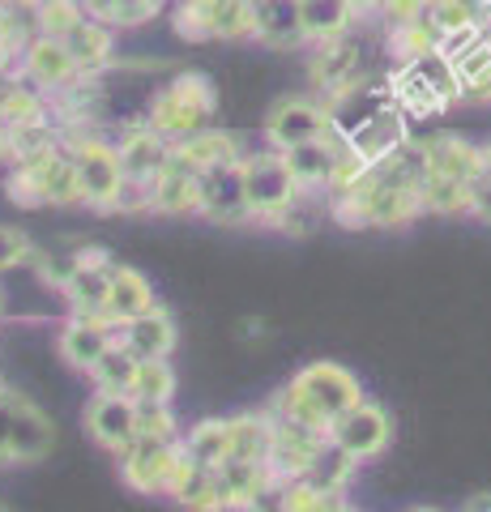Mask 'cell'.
Segmentation results:
<instances>
[{
    "instance_id": "6da1fadb",
    "label": "cell",
    "mask_w": 491,
    "mask_h": 512,
    "mask_svg": "<svg viewBox=\"0 0 491 512\" xmlns=\"http://www.w3.org/2000/svg\"><path fill=\"white\" fill-rule=\"evenodd\" d=\"M419 175H423V154L419 141H410L398 154L368 163L359 180L329 197V218L351 231H402L423 214L419 201Z\"/></svg>"
},
{
    "instance_id": "7a4b0ae2",
    "label": "cell",
    "mask_w": 491,
    "mask_h": 512,
    "mask_svg": "<svg viewBox=\"0 0 491 512\" xmlns=\"http://www.w3.org/2000/svg\"><path fill=\"white\" fill-rule=\"evenodd\" d=\"M325 103H329V116H334V128L346 137V146L359 150L368 163H380V158L410 146V120L398 107V99H393L385 77H372V82Z\"/></svg>"
},
{
    "instance_id": "3957f363",
    "label": "cell",
    "mask_w": 491,
    "mask_h": 512,
    "mask_svg": "<svg viewBox=\"0 0 491 512\" xmlns=\"http://www.w3.org/2000/svg\"><path fill=\"white\" fill-rule=\"evenodd\" d=\"M355 402H363V384L351 367H342L334 359H316L282 384V393L274 397L269 410L282 414V419H299L308 427L329 431L338 414H346Z\"/></svg>"
},
{
    "instance_id": "277c9868",
    "label": "cell",
    "mask_w": 491,
    "mask_h": 512,
    "mask_svg": "<svg viewBox=\"0 0 491 512\" xmlns=\"http://www.w3.org/2000/svg\"><path fill=\"white\" fill-rule=\"evenodd\" d=\"M308 77L312 86L325 94V99H338V94L355 90L363 82H372L376 77V56L385 52V26H380V35H372V22H355L346 35L338 39H325V43H312L308 47Z\"/></svg>"
},
{
    "instance_id": "5b68a950",
    "label": "cell",
    "mask_w": 491,
    "mask_h": 512,
    "mask_svg": "<svg viewBox=\"0 0 491 512\" xmlns=\"http://www.w3.org/2000/svg\"><path fill=\"white\" fill-rule=\"evenodd\" d=\"M385 82H389L393 99H398V107L406 111L410 124L440 120V116H449L453 103H462L457 73H453V64L440 47H432V52H423L415 60H398Z\"/></svg>"
},
{
    "instance_id": "8992f818",
    "label": "cell",
    "mask_w": 491,
    "mask_h": 512,
    "mask_svg": "<svg viewBox=\"0 0 491 512\" xmlns=\"http://www.w3.org/2000/svg\"><path fill=\"white\" fill-rule=\"evenodd\" d=\"M214 116H218V86L205 73H176L150 94L141 120L176 146V141L210 128Z\"/></svg>"
},
{
    "instance_id": "52a82bcc",
    "label": "cell",
    "mask_w": 491,
    "mask_h": 512,
    "mask_svg": "<svg viewBox=\"0 0 491 512\" xmlns=\"http://www.w3.org/2000/svg\"><path fill=\"white\" fill-rule=\"evenodd\" d=\"M9 201H18L22 210H69V205H82V184H77L69 141L26 158V163H13Z\"/></svg>"
},
{
    "instance_id": "ba28073f",
    "label": "cell",
    "mask_w": 491,
    "mask_h": 512,
    "mask_svg": "<svg viewBox=\"0 0 491 512\" xmlns=\"http://www.w3.org/2000/svg\"><path fill=\"white\" fill-rule=\"evenodd\" d=\"M171 26L188 43H244L257 35L252 0H171Z\"/></svg>"
},
{
    "instance_id": "9c48e42d",
    "label": "cell",
    "mask_w": 491,
    "mask_h": 512,
    "mask_svg": "<svg viewBox=\"0 0 491 512\" xmlns=\"http://www.w3.org/2000/svg\"><path fill=\"white\" fill-rule=\"evenodd\" d=\"M73 163H77V184H82V205L99 214H116L120 188H124V167L116 154V141H103L90 128H77V133H65Z\"/></svg>"
},
{
    "instance_id": "30bf717a",
    "label": "cell",
    "mask_w": 491,
    "mask_h": 512,
    "mask_svg": "<svg viewBox=\"0 0 491 512\" xmlns=\"http://www.w3.org/2000/svg\"><path fill=\"white\" fill-rule=\"evenodd\" d=\"M240 167H244V192H248L252 222L274 227V222L299 201V192H304V188H299V180L291 175L287 154L269 146L261 154H244Z\"/></svg>"
},
{
    "instance_id": "8fae6325",
    "label": "cell",
    "mask_w": 491,
    "mask_h": 512,
    "mask_svg": "<svg viewBox=\"0 0 491 512\" xmlns=\"http://www.w3.org/2000/svg\"><path fill=\"white\" fill-rule=\"evenodd\" d=\"M120 461V483L137 495H167L184 461V436L158 440V436H133L116 453Z\"/></svg>"
},
{
    "instance_id": "7c38bea8",
    "label": "cell",
    "mask_w": 491,
    "mask_h": 512,
    "mask_svg": "<svg viewBox=\"0 0 491 512\" xmlns=\"http://www.w3.org/2000/svg\"><path fill=\"white\" fill-rule=\"evenodd\" d=\"M334 133V116H329V103L321 99H304V94H287L274 107L265 111V141L274 150H291L304 146V141H321Z\"/></svg>"
},
{
    "instance_id": "4fadbf2b",
    "label": "cell",
    "mask_w": 491,
    "mask_h": 512,
    "mask_svg": "<svg viewBox=\"0 0 491 512\" xmlns=\"http://www.w3.org/2000/svg\"><path fill=\"white\" fill-rule=\"evenodd\" d=\"M112 252L107 248H82L73 252L69 269L56 278V291L69 299L73 312L82 316H107V286H112Z\"/></svg>"
},
{
    "instance_id": "5bb4252c",
    "label": "cell",
    "mask_w": 491,
    "mask_h": 512,
    "mask_svg": "<svg viewBox=\"0 0 491 512\" xmlns=\"http://www.w3.org/2000/svg\"><path fill=\"white\" fill-rule=\"evenodd\" d=\"M329 440H334L342 453H351L355 461H372L393 444V419H389L385 406H376L363 397V402H355L351 410L334 419Z\"/></svg>"
},
{
    "instance_id": "9a60e30c",
    "label": "cell",
    "mask_w": 491,
    "mask_h": 512,
    "mask_svg": "<svg viewBox=\"0 0 491 512\" xmlns=\"http://www.w3.org/2000/svg\"><path fill=\"white\" fill-rule=\"evenodd\" d=\"M274 419V440H269V466H274L278 483L287 478H304L312 470V461L321 457V448L329 444V431L321 427H308L299 419H282V414L269 410Z\"/></svg>"
},
{
    "instance_id": "2e32d148",
    "label": "cell",
    "mask_w": 491,
    "mask_h": 512,
    "mask_svg": "<svg viewBox=\"0 0 491 512\" xmlns=\"http://www.w3.org/2000/svg\"><path fill=\"white\" fill-rule=\"evenodd\" d=\"M18 77L22 82H30L35 90H43L47 99H56L60 90H69L77 77H82V69H77L73 52L65 47V39H52V35H30L26 52H22V64H18Z\"/></svg>"
},
{
    "instance_id": "e0dca14e",
    "label": "cell",
    "mask_w": 491,
    "mask_h": 512,
    "mask_svg": "<svg viewBox=\"0 0 491 512\" xmlns=\"http://www.w3.org/2000/svg\"><path fill=\"white\" fill-rule=\"evenodd\" d=\"M201 218L218 222V227H240V222H252L240 163H218L210 171H201Z\"/></svg>"
},
{
    "instance_id": "ac0fdd59",
    "label": "cell",
    "mask_w": 491,
    "mask_h": 512,
    "mask_svg": "<svg viewBox=\"0 0 491 512\" xmlns=\"http://www.w3.org/2000/svg\"><path fill=\"white\" fill-rule=\"evenodd\" d=\"M86 431L99 448L120 453V448L137 436V397L133 393H112V389H94V397L86 402Z\"/></svg>"
},
{
    "instance_id": "d6986e66",
    "label": "cell",
    "mask_w": 491,
    "mask_h": 512,
    "mask_svg": "<svg viewBox=\"0 0 491 512\" xmlns=\"http://www.w3.org/2000/svg\"><path fill=\"white\" fill-rule=\"evenodd\" d=\"M116 329L120 325L112 316H82V312H73L65 320V329H60L56 350H60V359H65L73 372H90V367L103 359V350L116 342Z\"/></svg>"
},
{
    "instance_id": "ffe728a7",
    "label": "cell",
    "mask_w": 491,
    "mask_h": 512,
    "mask_svg": "<svg viewBox=\"0 0 491 512\" xmlns=\"http://www.w3.org/2000/svg\"><path fill=\"white\" fill-rule=\"evenodd\" d=\"M116 154H120L124 180L154 184V175L171 163V141H167L163 133H154V128H150L146 120H133V124L120 133Z\"/></svg>"
},
{
    "instance_id": "44dd1931",
    "label": "cell",
    "mask_w": 491,
    "mask_h": 512,
    "mask_svg": "<svg viewBox=\"0 0 491 512\" xmlns=\"http://www.w3.org/2000/svg\"><path fill=\"white\" fill-rule=\"evenodd\" d=\"M218 487H223L227 508H257L261 495L278 491V474L269 461H244V457H223L214 466Z\"/></svg>"
},
{
    "instance_id": "7402d4cb",
    "label": "cell",
    "mask_w": 491,
    "mask_h": 512,
    "mask_svg": "<svg viewBox=\"0 0 491 512\" xmlns=\"http://www.w3.org/2000/svg\"><path fill=\"white\" fill-rule=\"evenodd\" d=\"M150 214H163V218L201 214V171L184 167L180 158L171 154V163L154 175V188H150Z\"/></svg>"
},
{
    "instance_id": "603a6c76",
    "label": "cell",
    "mask_w": 491,
    "mask_h": 512,
    "mask_svg": "<svg viewBox=\"0 0 491 512\" xmlns=\"http://www.w3.org/2000/svg\"><path fill=\"white\" fill-rule=\"evenodd\" d=\"M116 342L129 346L137 359H171L180 333H176V320H171V312L163 308V303H154L150 312H141L133 320H120Z\"/></svg>"
},
{
    "instance_id": "cb8c5ba5",
    "label": "cell",
    "mask_w": 491,
    "mask_h": 512,
    "mask_svg": "<svg viewBox=\"0 0 491 512\" xmlns=\"http://www.w3.org/2000/svg\"><path fill=\"white\" fill-rule=\"evenodd\" d=\"M419 154H423V167L427 171H440V175H453L462 184H474L483 175V146L457 137V133H432L419 141Z\"/></svg>"
},
{
    "instance_id": "d4e9b609",
    "label": "cell",
    "mask_w": 491,
    "mask_h": 512,
    "mask_svg": "<svg viewBox=\"0 0 491 512\" xmlns=\"http://www.w3.org/2000/svg\"><path fill=\"white\" fill-rule=\"evenodd\" d=\"M257 5V39L261 47H274V52H295V47H308V30H304V9L299 0H252Z\"/></svg>"
},
{
    "instance_id": "484cf974",
    "label": "cell",
    "mask_w": 491,
    "mask_h": 512,
    "mask_svg": "<svg viewBox=\"0 0 491 512\" xmlns=\"http://www.w3.org/2000/svg\"><path fill=\"white\" fill-rule=\"evenodd\" d=\"M52 444H56L52 419L26 393H18V406H13V466H35V461L52 453Z\"/></svg>"
},
{
    "instance_id": "4316f807",
    "label": "cell",
    "mask_w": 491,
    "mask_h": 512,
    "mask_svg": "<svg viewBox=\"0 0 491 512\" xmlns=\"http://www.w3.org/2000/svg\"><path fill=\"white\" fill-rule=\"evenodd\" d=\"M65 47L73 52L77 69L99 77V73H107L116 64V26H107V22H99V18H90L86 13V18L65 35Z\"/></svg>"
},
{
    "instance_id": "83f0119b",
    "label": "cell",
    "mask_w": 491,
    "mask_h": 512,
    "mask_svg": "<svg viewBox=\"0 0 491 512\" xmlns=\"http://www.w3.org/2000/svg\"><path fill=\"white\" fill-rule=\"evenodd\" d=\"M291 163V175L299 180L304 192H325L329 197V180H334V167H338V128L321 141H304V146H291L282 150Z\"/></svg>"
},
{
    "instance_id": "f1b7e54d",
    "label": "cell",
    "mask_w": 491,
    "mask_h": 512,
    "mask_svg": "<svg viewBox=\"0 0 491 512\" xmlns=\"http://www.w3.org/2000/svg\"><path fill=\"white\" fill-rule=\"evenodd\" d=\"M171 154H176L184 167H193V171H210L218 163H240V158H244L240 137L227 133V128H218V124H210V128H201V133L176 141Z\"/></svg>"
},
{
    "instance_id": "f546056e",
    "label": "cell",
    "mask_w": 491,
    "mask_h": 512,
    "mask_svg": "<svg viewBox=\"0 0 491 512\" xmlns=\"http://www.w3.org/2000/svg\"><path fill=\"white\" fill-rule=\"evenodd\" d=\"M43 120H56L52 99L13 73L5 82V90H0V128H5V133H18V128L43 124Z\"/></svg>"
},
{
    "instance_id": "4dcf8cb0",
    "label": "cell",
    "mask_w": 491,
    "mask_h": 512,
    "mask_svg": "<svg viewBox=\"0 0 491 512\" xmlns=\"http://www.w3.org/2000/svg\"><path fill=\"white\" fill-rule=\"evenodd\" d=\"M171 500L184 504V508H201V512H223V487H218V474L214 466H201V461H193L184 453L176 478H171Z\"/></svg>"
},
{
    "instance_id": "1f68e13d",
    "label": "cell",
    "mask_w": 491,
    "mask_h": 512,
    "mask_svg": "<svg viewBox=\"0 0 491 512\" xmlns=\"http://www.w3.org/2000/svg\"><path fill=\"white\" fill-rule=\"evenodd\" d=\"M154 303H158V299H154L150 278L141 274V269L116 261L112 286H107V316H112L116 325H120V320H133V316H141V312H150Z\"/></svg>"
},
{
    "instance_id": "d6a6232c",
    "label": "cell",
    "mask_w": 491,
    "mask_h": 512,
    "mask_svg": "<svg viewBox=\"0 0 491 512\" xmlns=\"http://www.w3.org/2000/svg\"><path fill=\"white\" fill-rule=\"evenodd\" d=\"M470 192H474V184H462V180H453V175H440V171H427V167L419 175L423 214H440V218L470 214Z\"/></svg>"
},
{
    "instance_id": "836d02e7",
    "label": "cell",
    "mask_w": 491,
    "mask_h": 512,
    "mask_svg": "<svg viewBox=\"0 0 491 512\" xmlns=\"http://www.w3.org/2000/svg\"><path fill=\"white\" fill-rule=\"evenodd\" d=\"M278 508L282 512H338V508H351L346 500V491H329L321 483H312V478H287V483H278Z\"/></svg>"
},
{
    "instance_id": "e575fe53",
    "label": "cell",
    "mask_w": 491,
    "mask_h": 512,
    "mask_svg": "<svg viewBox=\"0 0 491 512\" xmlns=\"http://www.w3.org/2000/svg\"><path fill=\"white\" fill-rule=\"evenodd\" d=\"M304 9V30H308V47L312 43H325V39H338L346 35L359 18L351 9V0H299Z\"/></svg>"
},
{
    "instance_id": "d590c367",
    "label": "cell",
    "mask_w": 491,
    "mask_h": 512,
    "mask_svg": "<svg viewBox=\"0 0 491 512\" xmlns=\"http://www.w3.org/2000/svg\"><path fill=\"white\" fill-rule=\"evenodd\" d=\"M90 18H99L116 30H137L154 22L163 9H171V0H82Z\"/></svg>"
},
{
    "instance_id": "8d00e7d4",
    "label": "cell",
    "mask_w": 491,
    "mask_h": 512,
    "mask_svg": "<svg viewBox=\"0 0 491 512\" xmlns=\"http://www.w3.org/2000/svg\"><path fill=\"white\" fill-rule=\"evenodd\" d=\"M269 440H274V419L269 410L261 414H235L231 419V453L244 461H269Z\"/></svg>"
},
{
    "instance_id": "74e56055",
    "label": "cell",
    "mask_w": 491,
    "mask_h": 512,
    "mask_svg": "<svg viewBox=\"0 0 491 512\" xmlns=\"http://www.w3.org/2000/svg\"><path fill=\"white\" fill-rule=\"evenodd\" d=\"M184 453L201 466H218L231 453V419H201L197 427H188Z\"/></svg>"
},
{
    "instance_id": "f35d334b",
    "label": "cell",
    "mask_w": 491,
    "mask_h": 512,
    "mask_svg": "<svg viewBox=\"0 0 491 512\" xmlns=\"http://www.w3.org/2000/svg\"><path fill=\"white\" fill-rule=\"evenodd\" d=\"M137 355L129 346H120V342H112L103 350V359L90 367V380H94V389H112V393H133V376H137Z\"/></svg>"
},
{
    "instance_id": "ab89813d",
    "label": "cell",
    "mask_w": 491,
    "mask_h": 512,
    "mask_svg": "<svg viewBox=\"0 0 491 512\" xmlns=\"http://www.w3.org/2000/svg\"><path fill=\"white\" fill-rule=\"evenodd\" d=\"M30 35H35V22L22 18L18 5H0V73H18Z\"/></svg>"
},
{
    "instance_id": "60d3db41",
    "label": "cell",
    "mask_w": 491,
    "mask_h": 512,
    "mask_svg": "<svg viewBox=\"0 0 491 512\" xmlns=\"http://www.w3.org/2000/svg\"><path fill=\"white\" fill-rule=\"evenodd\" d=\"M176 367L171 359H141L133 376V397L137 402H171L176 397Z\"/></svg>"
},
{
    "instance_id": "b9f144b4",
    "label": "cell",
    "mask_w": 491,
    "mask_h": 512,
    "mask_svg": "<svg viewBox=\"0 0 491 512\" xmlns=\"http://www.w3.org/2000/svg\"><path fill=\"white\" fill-rule=\"evenodd\" d=\"M82 18H86L82 0H35V5H30V22H35V30L39 35H52V39H65Z\"/></svg>"
},
{
    "instance_id": "7bdbcfd3",
    "label": "cell",
    "mask_w": 491,
    "mask_h": 512,
    "mask_svg": "<svg viewBox=\"0 0 491 512\" xmlns=\"http://www.w3.org/2000/svg\"><path fill=\"white\" fill-rule=\"evenodd\" d=\"M355 466H359V461H355L351 453H342V448L329 440L304 478H312V483H321V487H329V491H346V487H351V478H355Z\"/></svg>"
},
{
    "instance_id": "ee69618b",
    "label": "cell",
    "mask_w": 491,
    "mask_h": 512,
    "mask_svg": "<svg viewBox=\"0 0 491 512\" xmlns=\"http://www.w3.org/2000/svg\"><path fill=\"white\" fill-rule=\"evenodd\" d=\"M137 436H158V440H176L180 423L171 402H137Z\"/></svg>"
},
{
    "instance_id": "f6af8a7d",
    "label": "cell",
    "mask_w": 491,
    "mask_h": 512,
    "mask_svg": "<svg viewBox=\"0 0 491 512\" xmlns=\"http://www.w3.org/2000/svg\"><path fill=\"white\" fill-rule=\"evenodd\" d=\"M26 261H35V248H30L26 231L9 227V222H0V274H9V269H18Z\"/></svg>"
},
{
    "instance_id": "bcb514c9",
    "label": "cell",
    "mask_w": 491,
    "mask_h": 512,
    "mask_svg": "<svg viewBox=\"0 0 491 512\" xmlns=\"http://www.w3.org/2000/svg\"><path fill=\"white\" fill-rule=\"evenodd\" d=\"M432 13V0H385V9H380V26H406V22H419Z\"/></svg>"
},
{
    "instance_id": "7dc6e473",
    "label": "cell",
    "mask_w": 491,
    "mask_h": 512,
    "mask_svg": "<svg viewBox=\"0 0 491 512\" xmlns=\"http://www.w3.org/2000/svg\"><path fill=\"white\" fill-rule=\"evenodd\" d=\"M13 406H18V393L0 389V470L13 466Z\"/></svg>"
},
{
    "instance_id": "c3c4849f",
    "label": "cell",
    "mask_w": 491,
    "mask_h": 512,
    "mask_svg": "<svg viewBox=\"0 0 491 512\" xmlns=\"http://www.w3.org/2000/svg\"><path fill=\"white\" fill-rule=\"evenodd\" d=\"M470 218H479L491 227V171H483L474 180V192H470Z\"/></svg>"
},
{
    "instance_id": "681fc988",
    "label": "cell",
    "mask_w": 491,
    "mask_h": 512,
    "mask_svg": "<svg viewBox=\"0 0 491 512\" xmlns=\"http://www.w3.org/2000/svg\"><path fill=\"white\" fill-rule=\"evenodd\" d=\"M351 9H355V18L376 22V18H380V9H385V0H351Z\"/></svg>"
},
{
    "instance_id": "f907efd6",
    "label": "cell",
    "mask_w": 491,
    "mask_h": 512,
    "mask_svg": "<svg viewBox=\"0 0 491 512\" xmlns=\"http://www.w3.org/2000/svg\"><path fill=\"white\" fill-rule=\"evenodd\" d=\"M470 512H491V491H479V495H470L466 500Z\"/></svg>"
},
{
    "instance_id": "816d5d0a",
    "label": "cell",
    "mask_w": 491,
    "mask_h": 512,
    "mask_svg": "<svg viewBox=\"0 0 491 512\" xmlns=\"http://www.w3.org/2000/svg\"><path fill=\"white\" fill-rule=\"evenodd\" d=\"M5 167H9V133L0 128V171H5Z\"/></svg>"
},
{
    "instance_id": "f5cc1de1",
    "label": "cell",
    "mask_w": 491,
    "mask_h": 512,
    "mask_svg": "<svg viewBox=\"0 0 491 512\" xmlns=\"http://www.w3.org/2000/svg\"><path fill=\"white\" fill-rule=\"evenodd\" d=\"M0 5H18V9H30L35 0H0Z\"/></svg>"
},
{
    "instance_id": "db71d44e",
    "label": "cell",
    "mask_w": 491,
    "mask_h": 512,
    "mask_svg": "<svg viewBox=\"0 0 491 512\" xmlns=\"http://www.w3.org/2000/svg\"><path fill=\"white\" fill-rule=\"evenodd\" d=\"M9 77H13V73H0V90H5V82H9Z\"/></svg>"
},
{
    "instance_id": "11a10c76",
    "label": "cell",
    "mask_w": 491,
    "mask_h": 512,
    "mask_svg": "<svg viewBox=\"0 0 491 512\" xmlns=\"http://www.w3.org/2000/svg\"><path fill=\"white\" fill-rule=\"evenodd\" d=\"M0 389H5V380H0Z\"/></svg>"
},
{
    "instance_id": "9f6ffc18",
    "label": "cell",
    "mask_w": 491,
    "mask_h": 512,
    "mask_svg": "<svg viewBox=\"0 0 491 512\" xmlns=\"http://www.w3.org/2000/svg\"><path fill=\"white\" fill-rule=\"evenodd\" d=\"M432 5H440V0H432Z\"/></svg>"
},
{
    "instance_id": "6f0895ef",
    "label": "cell",
    "mask_w": 491,
    "mask_h": 512,
    "mask_svg": "<svg viewBox=\"0 0 491 512\" xmlns=\"http://www.w3.org/2000/svg\"><path fill=\"white\" fill-rule=\"evenodd\" d=\"M483 5H491V0H483Z\"/></svg>"
}]
</instances>
